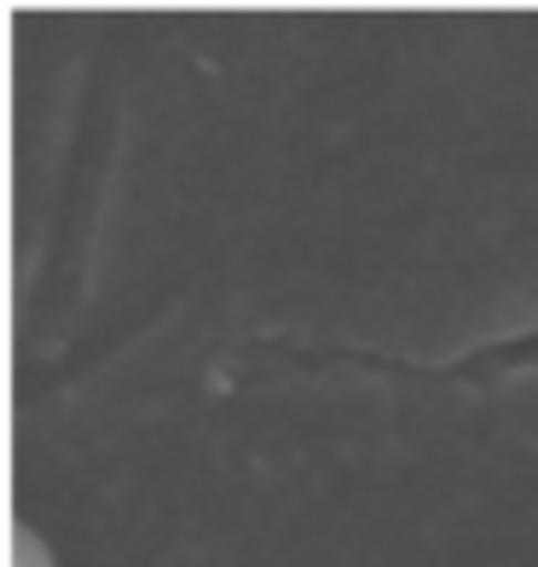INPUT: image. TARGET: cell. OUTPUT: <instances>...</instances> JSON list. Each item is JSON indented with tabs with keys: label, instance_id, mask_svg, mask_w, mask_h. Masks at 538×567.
Segmentation results:
<instances>
[{
	"label": "cell",
	"instance_id": "obj_1",
	"mask_svg": "<svg viewBox=\"0 0 538 567\" xmlns=\"http://www.w3.org/2000/svg\"><path fill=\"white\" fill-rule=\"evenodd\" d=\"M12 567H59L53 545H46L30 522H18V533H12Z\"/></svg>",
	"mask_w": 538,
	"mask_h": 567
}]
</instances>
